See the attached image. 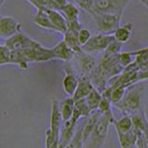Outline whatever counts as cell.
Masks as SVG:
<instances>
[{
	"mask_svg": "<svg viewBox=\"0 0 148 148\" xmlns=\"http://www.w3.org/2000/svg\"><path fill=\"white\" fill-rule=\"evenodd\" d=\"M60 104L58 100L54 97L52 99L50 125L45 134V148H58L60 143V131L63 120L60 114Z\"/></svg>",
	"mask_w": 148,
	"mask_h": 148,
	"instance_id": "1",
	"label": "cell"
},
{
	"mask_svg": "<svg viewBox=\"0 0 148 148\" xmlns=\"http://www.w3.org/2000/svg\"><path fill=\"white\" fill-rule=\"evenodd\" d=\"M145 86V85L143 83H135L130 86L122 100L114 106L121 112L128 114V116H130V114L138 113L141 109L142 96Z\"/></svg>",
	"mask_w": 148,
	"mask_h": 148,
	"instance_id": "2",
	"label": "cell"
},
{
	"mask_svg": "<svg viewBox=\"0 0 148 148\" xmlns=\"http://www.w3.org/2000/svg\"><path fill=\"white\" fill-rule=\"evenodd\" d=\"M115 121L116 120L114 119L112 111L102 114L95 128L88 138L87 142L84 143L83 148H101L106 141L109 126L111 124H114Z\"/></svg>",
	"mask_w": 148,
	"mask_h": 148,
	"instance_id": "3",
	"label": "cell"
},
{
	"mask_svg": "<svg viewBox=\"0 0 148 148\" xmlns=\"http://www.w3.org/2000/svg\"><path fill=\"white\" fill-rule=\"evenodd\" d=\"M132 0H95L90 12L112 14L122 18L125 8Z\"/></svg>",
	"mask_w": 148,
	"mask_h": 148,
	"instance_id": "4",
	"label": "cell"
},
{
	"mask_svg": "<svg viewBox=\"0 0 148 148\" xmlns=\"http://www.w3.org/2000/svg\"><path fill=\"white\" fill-rule=\"evenodd\" d=\"M90 14L100 34H110V32H114L120 26L121 18L116 15L94 12H90Z\"/></svg>",
	"mask_w": 148,
	"mask_h": 148,
	"instance_id": "5",
	"label": "cell"
},
{
	"mask_svg": "<svg viewBox=\"0 0 148 148\" xmlns=\"http://www.w3.org/2000/svg\"><path fill=\"white\" fill-rule=\"evenodd\" d=\"M42 44L31 38L30 36L25 34L24 32H18V34L13 35L12 37L5 40L4 45L10 50L22 51L30 48L37 47Z\"/></svg>",
	"mask_w": 148,
	"mask_h": 148,
	"instance_id": "6",
	"label": "cell"
},
{
	"mask_svg": "<svg viewBox=\"0 0 148 148\" xmlns=\"http://www.w3.org/2000/svg\"><path fill=\"white\" fill-rule=\"evenodd\" d=\"M115 41L113 34H98L92 35L88 43L82 46V51L90 54L95 52H104L108 47V45Z\"/></svg>",
	"mask_w": 148,
	"mask_h": 148,
	"instance_id": "7",
	"label": "cell"
},
{
	"mask_svg": "<svg viewBox=\"0 0 148 148\" xmlns=\"http://www.w3.org/2000/svg\"><path fill=\"white\" fill-rule=\"evenodd\" d=\"M25 59L28 63H39V62H46L49 60L55 59L52 48H46L43 45L37 47L22 50Z\"/></svg>",
	"mask_w": 148,
	"mask_h": 148,
	"instance_id": "8",
	"label": "cell"
},
{
	"mask_svg": "<svg viewBox=\"0 0 148 148\" xmlns=\"http://www.w3.org/2000/svg\"><path fill=\"white\" fill-rule=\"evenodd\" d=\"M21 32V24L12 16L0 17V37L8 39Z\"/></svg>",
	"mask_w": 148,
	"mask_h": 148,
	"instance_id": "9",
	"label": "cell"
},
{
	"mask_svg": "<svg viewBox=\"0 0 148 148\" xmlns=\"http://www.w3.org/2000/svg\"><path fill=\"white\" fill-rule=\"evenodd\" d=\"M67 21L69 30L79 32L82 29V24L79 20V8L73 2H69L62 9H60Z\"/></svg>",
	"mask_w": 148,
	"mask_h": 148,
	"instance_id": "10",
	"label": "cell"
},
{
	"mask_svg": "<svg viewBox=\"0 0 148 148\" xmlns=\"http://www.w3.org/2000/svg\"><path fill=\"white\" fill-rule=\"evenodd\" d=\"M94 89H95V86L92 84L89 75L82 74V76L79 77V83H78L77 89L75 92H74L72 98L75 102L84 99L91 94V92Z\"/></svg>",
	"mask_w": 148,
	"mask_h": 148,
	"instance_id": "11",
	"label": "cell"
},
{
	"mask_svg": "<svg viewBox=\"0 0 148 148\" xmlns=\"http://www.w3.org/2000/svg\"><path fill=\"white\" fill-rule=\"evenodd\" d=\"M46 13H47V15L49 17L50 21L52 22L53 26L55 27L56 32L64 34L68 30V25H67V21L63 14L60 12V10H58V9H49V8H46Z\"/></svg>",
	"mask_w": 148,
	"mask_h": 148,
	"instance_id": "12",
	"label": "cell"
},
{
	"mask_svg": "<svg viewBox=\"0 0 148 148\" xmlns=\"http://www.w3.org/2000/svg\"><path fill=\"white\" fill-rule=\"evenodd\" d=\"M79 83V78L72 72L71 68H66L65 76L62 81V87L65 94L69 97H72L75 92Z\"/></svg>",
	"mask_w": 148,
	"mask_h": 148,
	"instance_id": "13",
	"label": "cell"
},
{
	"mask_svg": "<svg viewBox=\"0 0 148 148\" xmlns=\"http://www.w3.org/2000/svg\"><path fill=\"white\" fill-rule=\"evenodd\" d=\"M141 132V130H137L134 128L131 131L124 133H118V138L119 142L120 148H134L136 146V143L138 140L139 133Z\"/></svg>",
	"mask_w": 148,
	"mask_h": 148,
	"instance_id": "14",
	"label": "cell"
},
{
	"mask_svg": "<svg viewBox=\"0 0 148 148\" xmlns=\"http://www.w3.org/2000/svg\"><path fill=\"white\" fill-rule=\"evenodd\" d=\"M76 55H78L79 63H80V68L82 71V74L90 75L92 71L96 68L98 61L94 57L84 52H81Z\"/></svg>",
	"mask_w": 148,
	"mask_h": 148,
	"instance_id": "15",
	"label": "cell"
},
{
	"mask_svg": "<svg viewBox=\"0 0 148 148\" xmlns=\"http://www.w3.org/2000/svg\"><path fill=\"white\" fill-rule=\"evenodd\" d=\"M52 50L55 59H60L63 61H69L75 56V53L69 47L63 40L60 41L58 45H56Z\"/></svg>",
	"mask_w": 148,
	"mask_h": 148,
	"instance_id": "16",
	"label": "cell"
},
{
	"mask_svg": "<svg viewBox=\"0 0 148 148\" xmlns=\"http://www.w3.org/2000/svg\"><path fill=\"white\" fill-rule=\"evenodd\" d=\"M34 21L37 26H39L42 29L56 32L55 27L53 26L52 22L50 21L49 17L47 15V13H46V8L37 9L34 18Z\"/></svg>",
	"mask_w": 148,
	"mask_h": 148,
	"instance_id": "17",
	"label": "cell"
},
{
	"mask_svg": "<svg viewBox=\"0 0 148 148\" xmlns=\"http://www.w3.org/2000/svg\"><path fill=\"white\" fill-rule=\"evenodd\" d=\"M101 116H102V113L99 110L94 111V112H92V114L89 116V119H88L87 122L85 123L84 127L82 128V138H83V142H84V143L87 142L88 138L90 137L91 133L92 132L94 129L95 128L99 119L101 118Z\"/></svg>",
	"mask_w": 148,
	"mask_h": 148,
	"instance_id": "18",
	"label": "cell"
},
{
	"mask_svg": "<svg viewBox=\"0 0 148 148\" xmlns=\"http://www.w3.org/2000/svg\"><path fill=\"white\" fill-rule=\"evenodd\" d=\"M132 28H133V24L131 22L120 25L118 29L113 32L115 40L120 44L127 43V42L131 39V36L132 34Z\"/></svg>",
	"mask_w": 148,
	"mask_h": 148,
	"instance_id": "19",
	"label": "cell"
},
{
	"mask_svg": "<svg viewBox=\"0 0 148 148\" xmlns=\"http://www.w3.org/2000/svg\"><path fill=\"white\" fill-rule=\"evenodd\" d=\"M63 35H64L63 41L66 43V45L69 46V47L75 53V55L82 52V46L80 45L79 41H78V32L68 29Z\"/></svg>",
	"mask_w": 148,
	"mask_h": 148,
	"instance_id": "20",
	"label": "cell"
},
{
	"mask_svg": "<svg viewBox=\"0 0 148 148\" xmlns=\"http://www.w3.org/2000/svg\"><path fill=\"white\" fill-rule=\"evenodd\" d=\"M74 108H75V101L73 100L72 97H69V98L65 99L61 105H60V114H61V118L63 121L69 120L72 117Z\"/></svg>",
	"mask_w": 148,
	"mask_h": 148,
	"instance_id": "21",
	"label": "cell"
},
{
	"mask_svg": "<svg viewBox=\"0 0 148 148\" xmlns=\"http://www.w3.org/2000/svg\"><path fill=\"white\" fill-rule=\"evenodd\" d=\"M115 130L118 133H124L133 129V120L132 116H124L119 120H116L114 122Z\"/></svg>",
	"mask_w": 148,
	"mask_h": 148,
	"instance_id": "22",
	"label": "cell"
},
{
	"mask_svg": "<svg viewBox=\"0 0 148 148\" xmlns=\"http://www.w3.org/2000/svg\"><path fill=\"white\" fill-rule=\"evenodd\" d=\"M84 99H85L88 108L91 110V112H94V111L98 109V106L102 100V94L95 88V89L91 92V94Z\"/></svg>",
	"mask_w": 148,
	"mask_h": 148,
	"instance_id": "23",
	"label": "cell"
},
{
	"mask_svg": "<svg viewBox=\"0 0 148 148\" xmlns=\"http://www.w3.org/2000/svg\"><path fill=\"white\" fill-rule=\"evenodd\" d=\"M84 147V142L82 138V129H79L75 132L74 135L69 142L66 148H83Z\"/></svg>",
	"mask_w": 148,
	"mask_h": 148,
	"instance_id": "24",
	"label": "cell"
},
{
	"mask_svg": "<svg viewBox=\"0 0 148 148\" xmlns=\"http://www.w3.org/2000/svg\"><path fill=\"white\" fill-rule=\"evenodd\" d=\"M31 3L36 9L38 8H49V9H58L57 6L55 5L53 0H27Z\"/></svg>",
	"mask_w": 148,
	"mask_h": 148,
	"instance_id": "25",
	"label": "cell"
},
{
	"mask_svg": "<svg viewBox=\"0 0 148 148\" xmlns=\"http://www.w3.org/2000/svg\"><path fill=\"white\" fill-rule=\"evenodd\" d=\"M75 109L80 113L81 117H89L92 114L91 110L86 104L85 99H82L75 102Z\"/></svg>",
	"mask_w": 148,
	"mask_h": 148,
	"instance_id": "26",
	"label": "cell"
},
{
	"mask_svg": "<svg viewBox=\"0 0 148 148\" xmlns=\"http://www.w3.org/2000/svg\"><path fill=\"white\" fill-rule=\"evenodd\" d=\"M92 36V35L89 30L86 29V28H82V29L78 32V41L80 45L83 46L85 44H87Z\"/></svg>",
	"mask_w": 148,
	"mask_h": 148,
	"instance_id": "27",
	"label": "cell"
},
{
	"mask_svg": "<svg viewBox=\"0 0 148 148\" xmlns=\"http://www.w3.org/2000/svg\"><path fill=\"white\" fill-rule=\"evenodd\" d=\"M9 58H10V49L6 47L4 45L0 46V66L9 65Z\"/></svg>",
	"mask_w": 148,
	"mask_h": 148,
	"instance_id": "28",
	"label": "cell"
},
{
	"mask_svg": "<svg viewBox=\"0 0 148 148\" xmlns=\"http://www.w3.org/2000/svg\"><path fill=\"white\" fill-rule=\"evenodd\" d=\"M73 1H74L73 3L75 4L79 8L90 13L95 0H73Z\"/></svg>",
	"mask_w": 148,
	"mask_h": 148,
	"instance_id": "29",
	"label": "cell"
},
{
	"mask_svg": "<svg viewBox=\"0 0 148 148\" xmlns=\"http://www.w3.org/2000/svg\"><path fill=\"white\" fill-rule=\"evenodd\" d=\"M111 105H112V103H111L110 98L102 96V100L100 102V105H99L98 109L97 110H99L102 114L109 112V111H111Z\"/></svg>",
	"mask_w": 148,
	"mask_h": 148,
	"instance_id": "30",
	"label": "cell"
},
{
	"mask_svg": "<svg viewBox=\"0 0 148 148\" xmlns=\"http://www.w3.org/2000/svg\"><path fill=\"white\" fill-rule=\"evenodd\" d=\"M53 1H54L56 6H57V8H58V10L62 9L69 3L68 0H53Z\"/></svg>",
	"mask_w": 148,
	"mask_h": 148,
	"instance_id": "31",
	"label": "cell"
},
{
	"mask_svg": "<svg viewBox=\"0 0 148 148\" xmlns=\"http://www.w3.org/2000/svg\"><path fill=\"white\" fill-rule=\"evenodd\" d=\"M5 1H6V0H0V8H1V7L3 6V4L5 3Z\"/></svg>",
	"mask_w": 148,
	"mask_h": 148,
	"instance_id": "32",
	"label": "cell"
},
{
	"mask_svg": "<svg viewBox=\"0 0 148 148\" xmlns=\"http://www.w3.org/2000/svg\"><path fill=\"white\" fill-rule=\"evenodd\" d=\"M0 46H1V45H0Z\"/></svg>",
	"mask_w": 148,
	"mask_h": 148,
	"instance_id": "33",
	"label": "cell"
}]
</instances>
